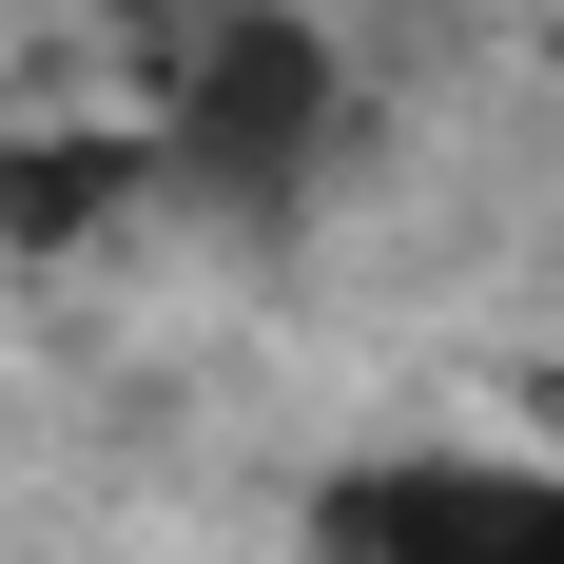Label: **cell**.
<instances>
[{
    "instance_id": "cell-3",
    "label": "cell",
    "mask_w": 564,
    "mask_h": 564,
    "mask_svg": "<svg viewBox=\"0 0 564 564\" xmlns=\"http://www.w3.org/2000/svg\"><path fill=\"white\" fill-rule=\"evenodd\" d=\"M117 175H137V156H98V137H40V156H0V234H78Z\"/></svg>"
},
{
    "instance_id": "cell-1",
    "label": "cell",
    "mask_w": 564,
    "mask_h": 564,
    "mask_svg": "<svg viewBox=\"0 0 564 564\" xmlns=\"http://www.w3.org/2000/svg\"><path fill=\"white\" fill-rule=\"evenodd\" d=\"M350 137V58L292 20V0H175L156 20V156L215 195V215H292Z\"/></svg>"
},
{
    "instance_id": "cell-2",
    "label": "cell",
    "mask_w": 564,
    "mask_h": 564,
    "mask_svg": "<svg viewBox=\"0 0 564 564\" xmlns=\"http://www.w3.org/2000/svg\"><path fill=\"white\" fill-rule=\"evenodd\" d=\"M332 564H564V467L545 448H370L312 487Z\"/></svg>"
}]
</instances>
